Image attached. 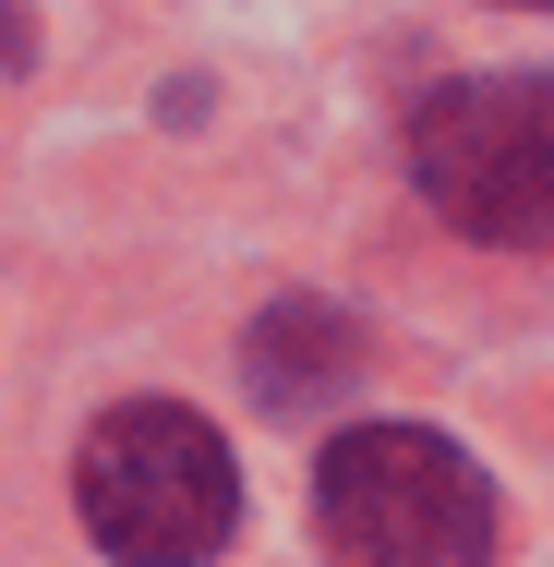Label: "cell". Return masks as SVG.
Segmentation results:
<instances>
[{"label":"cell","instance_id":"obj_3","mask_svg":"<svg viewBox=\"0 0 554 567\" xmlns=\"http://www.w3.org/2000/svg\"><path fill=\"white\" fill-rule=\"evenodd\" d=\"M314 519L349 567H494V483L435 423H349L314 471Z\"/></svg>","mask_w":554,"mask_h":567},{"label":"cell","instance_id":"obj_5","mask_svg":"<svg viewBox=\"0 0 554 567\" xmlns=\"http://www.w3.org/2000/svg\"><path fill=\"white\" fill-rule=\"evenodd\" d=\"M36 61V24H24V0H0V73H24Z\"/></svg>","mask_w":554,"mask_h":567},{"label":"cell","instance_id":"obj_1","mask_svg":"<svg viewBox=\"0 0 554 567\" xmlns=\"http://www.w3.org/2000/svg\"><path fill=\"white\" fill-rule=\"evenodd\" d=\"M73 507H85V532H97L109 567H206L241 532V471H229L206 411L121 399L73 447Z\"/></svg>","mask_w":554,"mask_h":567},{"label":"cell","instance_id":"obj_2","mask_svg":"<svg viewBox=\"0 0 554 567\" xmlns=\"http://www.w3.org/2000/svg\"><path fill=\"white\" fill-rule=\"evenodd\" d=\"M410 182L494 254H554V73H458L410 110Z\"/></svg>","mask_w":554,"mask_h":567},{"label":"cell","instance_id":"obj_4","mask_svg":"<svg viewBox=\"0 0 554 567\" xmlns=\"http://www.w3.org/2000/svg\"><path fill=\"white\" fill-rule=\"evenodd\" d=\"M349 362H362V327H349L337 302H314V290L265 302L253 339H241V374H253L265 411H326L337 386H349Z\"/></svg>","mask_w":554,"mask_h":567},{"label":"cell","instance_id":"obj_6","mask_svg":"<svg viewBox=\"0 0 554 567\" xmlns=\"http://www.w3.org/2000/svg\"><path fill=\"white\" fill-rule=\"evenodd\" d=\"M519 12H554V0H519Z\"/></svg>","mask_w":554,"mask_h":567}]
</instances>
